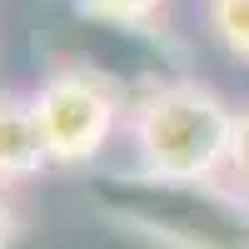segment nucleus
Instances as JSON below:
<instances>
[{
    "mask_svg": "<svg viewBox=\"0 0 249 249\" xmlns=\"http://www.w3.org/2000/svg\"><path fill=\"white\" fill-rule=\"evenodd\" d=\"M124 135L140 175L160 184H214L230 164L234 105L199 80H164L130 100Z\"/></svg>",
    "mask_w": 249,
    "mask_h": 249,
    "instance_id": "obj_1",
    "label": "nucleus"
},
{
    "mask_svg": "<svg viewBox=\"0 0 249 249\" xmlns=\"http://www.w3.org/2000/svg\"><path fill=\"white\" fill-rule=\"evenodd\" d=\"M115 190V219L135 224L170 249H249V210L224 199L214 184H105Z\"/></svg>",
    "mask_w": 249,
    "mask_h": 249,
    "instance_id": "obj_2",
    "label": "nucleus"
},
{
    "mask_svg": "<svg viewBox=\"0 0 249 249\" xmlns=\"http://www.w3.org/2000/svg\"><path fill=\"white\" fill-rule=\"evenodd\" d=\"M30 105H35V124L50 164H90L130 115L120 90L100 70H85V65L50 70L30 90Z\"/></svg>",
    "mask_w": 249,
    "mask_h": 249,
    "instance_id": "obj_3",
    "label": "nucleus"
},
{
    "mask_svg": "<svg viewBox=\"0 0 249 249\" xmlns=\"http://www.w3.org/2000/svg\"><path fill=\"white\" fill-rule=\"evenodd\" d=\"M45 164H50V155H45V140H40L30 95L0 90V184L35 179Z\"/></svg>",
    "mask_w": 249,
    "mask_h": 249,
    "instance_id": "obj_4",
    "label": "nucleus"
},
{
    "mask_svg": "<svg viewBox=\"0 0 249 249\" xmlns=\"http://www.w3.org/2000/svg\"><path fill=\"white\" fill-rule=\"evenodd\" d=\"M204 25L224 55L249 65V0H204Z\"/></svg>",
    "mask_w": 249,
    "mask_h": 249,
    "instance_id": "obj_5",
    "label": "nucleus"
},
{
    "mask_svg": "<svg viewBox=\"0 0 249 249\" xmlns=\"http://www.w3.org/2000/svg\"><path fill=\"white\" fill-rule=\"evenodd\" d=\"M80 10L100 25H120V30H135V25H150V20L164 10V0H80Z\"/></svg>",
    "mask_w": 249,
    "mask_h": 249,
    "instance_id": "obj_6",
    "label": "nucleus"
},
{
    "mask_svg": "<svg viewBox=\"0 0 249 249\" xmlns=\"http://www.w3.org/2000/svg\"><path fill=\"white\" fill-rule=\"evenodd\" d=\"M224 179H230L239 195H249V105L234 110V135H230V164H224Z\"/></svg>",
    "mask_w": 249,
    "mask_h": 249,
    "instance_id": "obj_7",
    "label": "nucleus"
},
{
    "mask_svg": "<svg viewBox=\"0 0 249 249\" xmlns=\"http://www.w3.org/2000/svg\"><path fill=\"white\" fill-rule=\"evenodd\" d=\"M15 234H20V219H15V210H10V199L0 195V249H10Z\"/></svg>",
    "mask_w": 249,
    "mask_h": 249,
    "instance_id": "obj_8",
    "label": "nucleus"
}]
</instances>
